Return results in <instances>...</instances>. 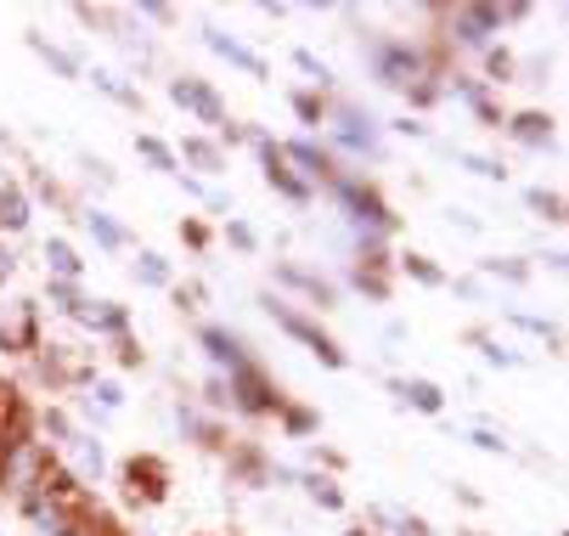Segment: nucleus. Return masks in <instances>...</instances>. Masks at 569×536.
<instances>
[{
	"label": "nucleus",
	"instance_id": "obj_15",
	"mask_svg": "<svg viewBox=\"0 0 569 536\" xmlns=\"http://www.w3.org/2000/svg\"><path fill=\"white\" fill-rule=\"evenodd\" d=\"M203 350H209L214 361H226L231 373L242 367V339H231V334H220V328H203Z\"/></svg>",
	"mask_w": 569,
	"mask_h": 536
},
{
	"label": "nucleus",
	"instance_id": "obj_34",
	"mask_svg": "<svg viewBox=\"0 0 569 536\" xmlns=\"http://www.w3.org/2000/svg\"><path fill=\"white\" fill-rule=\"evenodd\" d=\"M288 429H293V435H310V429H316V413H305V407H288Z\"/></svg>",
	"mask_w": 569,
	"mask_h": 536
},
{
	"label": "nucleus",
	"instance_id": "obj_2",
	"mask_svg": "<svg viewBox=\"0 0 569 536\" xmlns=\"http://www.w3.org/2000/svg\"><path fill=\"white\" fill-rule=\"evenodd\" d=\"M226 385H231V407H242V413H271V407H282V396L266 385V373L249 367V361H242Z\"/></svg>",
	"mask_w": 569,
	"mask_h": 536
},
{
	"label": "nucleus",
	"instance_id": "obj_36",
	"mask_svg": "<svg viewBox=\"0 0 569 536\" xmlns=\"http://www.w3.org/2000/svg\"><path fill=\"white\" fill-rule=\"evenodd\" d=\"M181 238H187L192 249H203V244H209V232H203V226H198V220H187V226H181Z\"/></svg>",
	"mask_w": 569,
	"mask_h": 536
},
{
	"label": "nucleus",
	"instance_id": "obj_22",
	"mask_svg": "<svg viewBox=\"0 0 569 536\" xmlns=\"http://www.w3.org/2000/svg\"><path fill=\"white\" fill-rule=\"evenodd\" d=\"M305 492H310V503H321V508H345V492H339L333 480H321V475H305Z\"/></svg>",
	"mask_w": 569,
	"mask_h": 536
},
{
	"label": "nucleus",
	"instance_id": "obj_9",
	"mask_svg": "<svg viewBox=\"0 0 569 536\" xmlns=\"http://www.w3.org/2000/svg\"><path fill=\"white\" fill-rule=\"evenodd\" d=\"M339 192H345V204L356 209V220H367V226H389V220H395L378 192H367V187H339Z\"/></svg>",
	"mask_w": 569,
	"mask_h": 536
},
{
	"label": "nucleus",
	"instance_id": "obj_11",
	"mask_svg": "<svg viewBox=\"0 0 569 536\" xmlns=\"http://www.w3.org/2000/svg\"><path fill=\"white\" fill-rule=\"evenodd\" d=\"M0 226H7V232H23L29 226V198L12 181H0Z\"/></svg>",
	"mask_w": 569,
	"mask_h": 536
},
{
	"label": "nucleus",
	"instance_id": "obj_23",
	"mask_svg": "<svg viewBox=\"0 0 569 536\" xmlns=\"http://www.w3.org/2000/svg\"><path fill=\"white\" fill-rule=\"evenodd\" d=\"M136 277L152 282V288H170V266H164V255H141V260H136Z\"/></svg>",
	"mask_w": 569,
	"mask_h": 536
},
{
	"label": "nucleus",
	"instance_id": "obj_21",
	"mask_svg": "<svg viewBox=\"0 0 569 536\" xmlns=\"http://www.w3.org/2000/svg\"><path fill=\"white\" fill-rule=\"evenodd\" d=\"M86 226L97 232V244H102V249H124V226H113L102 209H97V215H86Z\"/></svg>",
	"mask_w": 569,
	"mask_h": 536
},
{
	"label": "nucleus",
	"instance_id": "obj_4",
	"mask_svg": "<svg viewBox=\"0 0 569 536\" xmlns=\"http://www.w3.org/2000/svg\"><path fill=\"white\" fill-rule=\"evenodd\" d=\"M164 464H158V457H130L124 464V486H130V503H158L164 497Z\"/></svg>",
	"mask_w": 569,
	"mask_h": 536
},
{
	"label": "nucleus",
	"instance_id": "obj_8",
	"mask_svg": "<svg viewBox=\"0 0 569 536\" xmlns=\"http://www.w3.org/2000/svg\"><path fill=\"white\" fill-rule=\"evenodd\" d=\"M491 29H502V12L497 7H462L457 12V34L468 46H485V34H491Z\"/></svg>",
	"mask_w": 569,
	"mask_h": 536
},
{
	"label": "nucleus",
	"instance_id": "obj_20",
	"mask_svg": "<svg viewBox=\"0 0 569 536\" xmlns=\"http://www.w3.org/2000/svg\"><path fill=\"white\" fill-rule=\"evenodd\" d=\"M46 260H51V271H57L62 282H73V271H79V255H73L62 238H51V244H46Z\"/></svg>",
	"mask_w": 569,
	"mask_h": 536
},
{
	"label": "nucleus",
	"instance_id": "obj_44",
	"mask_svg": "<svg viewBox=\"0 0 569 536\" xmlns=\"http://www.w3.org/2000/svg\"><path fill=\"white\" fill-rule=\"evenodd\" d=\"M462 536H485V530H462Z\"/></svg>",
	"mask_w": 569,
	"mask_h": 536
},
{
	"label": "nucleus",
	"instance_id": "obj_30",
	"mask_svg": "<svg viewBox=\"0 0 569 536\" xmlns=\"http://www.w3.org/2000/svg\"><path fill=\"white\" fill-rule=\"evenodd\" d=\"M462 165H468L473 176H491V181H502V176H508L502 165H491V159H479V152H462Z\"/></svg>",
	"mask_w": 569,
	"mask_h": 536
},
{
	"label": "nucleus",
	"instance_id": "obj_31",
	"mask_svg": "<svg viewBox=\"0 0 569 536\" xmlns=\"http://www.w3.org/2000/svg\"><path fill=\"white\" fill-rule=\"evenodd\" d=\"M293 62H299V68L310 73V80H321V86H328V80H333V73H328V68H321V62H316L310 51H293Z\"/></svg>",
	"mask_w": 569,
	"mask_h": 536
},
{
	"label": "nucleus",
	"instance_id": "obj_35",
	"mask_svg": "<svg viewBox=\"0 0 569 536\" xmlns=\"http://www.w3.org/2000/svg\"><path fill=\"white\" fill-rule=\"evenodd\" d=\"M203 396H209V407H231V385H226V378H214Z\"/></svg>",
	"mask_w": 569,
	"mask_h": 536
},
{
	"label": "nucleus",
	"instance_id": "obj_17",
	"mask_svg": "<svg viewBox=\"0 0 569 536\" xmlns=\"http://www.w3.org/2000/svg\"><path fill=\"white\" fill-rule=\"evenodd\" d=\"M282 159H288V165H305L310 176H333V159H328V152H316L310 141H293V147L282 152Z\"/></svg>",
	"mask_w": 569,
	"mask_h": 536
},
{
	"label": "nucleus",
	"instance_id": "obj_42",
	"mask_svg": "<svg viewBox=\"0 0 569 536\" xmlns=\"http://www.w3.org/2000/svg\"><path fill=\"white\" fill-rule=\"evenodd\" d=\"M198 299H203V288H198V282H192V288H176V305H187V311H192Z\"/></svg>",
	"mask_w": 569,
	"mask_h": 536
},
{
	"label": "nucleus",
	"instance_id": "obj_28",
	"mask_svg": "<svg viewBox=\"0 0 569 536\" xmlns=\"http://www.w3.org/2000/svg\"><path fill=\"white\" fill-rule=\"evenodd\" d=\"M406 271H412L418 282H429V288H440V282H446V271H440L435 260H423V255H412V260H406Z\"/></svg>",
	"mask_w": 569,
	"mask_h": 536
},
{
	"label": "nucleus",
	"instance_id": "obj_3",
	"mask_svg": "<svg viewBox=\"0 0 569 536\" xmlns=\"http://www.w3.org/2000/svg\"><path fill=\"white\" fill-rule=\"evenodd\" d=\"M0 350H7V356L34 350V305L29 299H18V305L0 311Z\"/></svg>",
	"mask_w": 569,
	"mask_h": 536
},
{
	"label": "nucleus",
	"instance_id": "obj_19",
	"mask_svg": "<svg viewBox=\"0 0 569 536\" xmlns=\"http://www.w3.org/2000/svg\"><path fill=\"white\" fill-rule=\"evenodd\" d=\"M29 46H34V57H40L46 68H57V73H62V80H73V73H79V62H73L68 51H57L46 34H29Z\"/></svg>",
	"mask_w": 569,
	"mask_h": 536
},
{
	"label": "nucleus",
	"instance_id": "obj_12",
	"mask_svg": "<svg viewBox=\"0 0 569 536\" xmlns=\"http://www.w3.org/2000/svg\"><path fill=\"white\" fill-rule=\"evenodd\" d=\"M277 282H288V288H299V294H310L316 305H333V288L321 282V277H310V271H299V266H277Z\"/></svg>",
	"mask_w": 569,
	"mask_h": 536
},
{
	"label": "nucleus",
	"instance_id": "obj_40",
	"mask_svg": "<svg viewBox=\"0 0 569 536\" xmlns=\"http://www.w3.org/2000/svg\"><path fill=\"white\" fill-rule=\"evenodd\" d=\"M119 361H124V367H136V361H141V350H136V339H124V334H119Z\"/></svg>",
	"mask_w": 569,
	"mask_h": 536
},
{
	"label": "nucleus",
	"instance_id": "obj_13",
	"mask_svg": "<svg viewBox=\"0 0 569 536\" xmlns=\"http://www.w3.org/2000/svg\"><path fill=\"white\" fill-rule=\"evenodd\" d=\"M68 457H73V469H79V475H102V464H108L102 446H97L91 435H73V440H68Z\"/></svg>",
	"mask_w": 569,
	"mask_h": 536
},
{
	"label": "nucleus",
	"instance_id": "obj_37",
	"mask_svg": "<svg viewBox=\"0 0 569 536\" xmlns=\"http://www.w3.org/2000/svg\"><path fill=\"white\" fill-rule=\"evenodd\" d=\"M473 446H485V451H502L508 440H502V435H491V429H473Z\"/></svg>",
	"mask_w": 569,
	"mask_h": 536
},
{
	"label": "nucleus",
	"instance_id": "obj_7",
	"mask_svg": "<svg viewBox=\"0 0 569 536\" xmlns=\"http://www.w3.org/2000/svg\"><path fill=\"white\" fill-rule=\"evenodd\" d=\"M378 73H383V86H412V80H423V62H418V51H406V46H383L378 51Z\"/></svg>",
	"mask_w": 569,
	"mask_h": 536
},
{
	"label": "nucleus",
	"instance_id": "obj_27",
	"mask_svg": "<svg viewBox=\"0 0 569 536\" xmlns=\"http://www.w3.org/2000/svg\"><path fill=\"white\" fill-rule=\"evenodd\" d=\"M51 299L62 305L68 317H79V311H86V299H79V288H73V282H62V277H51Z\"/></svg>",
	"mask_w": 569,
	"mask_h": 536
},
{
	"label": "nucleus",
	"instance_id": "obj_1",
	"mask_svg": "<svg viewBox=\"0 0 569 536\" xmlns=\"http://www.w3.org/2000/svg\"><path fill=\"white\" fill-rule=\"evenodd\" d=\"M260 305H266V311H271V317H277V322H282V328H288L293 339H305V345H310V350H316L321 361H328V367H345V350H339V345H333L328 334H321V328H316L310 317H299V311H288V305H282V299H260Z\"/></svg>",
	"mask_w": 569,
	"mask_h": 536
},
{
	"label": "nucleus",
	"instance_id": "obj_25",
	"mask_svg": "<svg viewBox=\"0 0 569 536\" xmlns=\"http://www.w3.org/2000/svg\"><path fill=\"white\" fill-rule=\"evenodd\" d=\"M136 147H141V159H147V165H158V170H176V152H170L164 141H158V136H141Z\"/></svg>",
	"mask_w": 569,
	"mask_h": 536
},
{
	"label": "nucleus",
	"instance_id": "obj_6",
	"mask_svg": "<svg viewBox=\"0 0 569 536\" xmlns=\"http://www.w3.org/2000/svg\"><path fill=\"white\" fill-rule=\"evenodd\" d=\"M260 159H266V181H271L277 192H288L293 204H305V198H310V181H299V176L288 170V159H282V147L260 141Z\"/></svg>",
	"mask_w": 569,
	"mask_h": 536
},
{
	"label": "nucleus",
	"instance_id": "obj_41",
	"mask_svg": "<svg viewBox=\"0 0 569 536\" xmlns=\"http://www.w3.org/2000/svg\"><path fill=\"white\" fill-rule=\"evenodd\" d=\"M152 23H176V7H158V0H152V7H141Z\"/></svg>",
	"mask_w": 569,
	"mask_h": 536
},
{
	"label": "nucleus",
	"instance_id": "obj_24",
	"mask_svg": "<svg viewBox=\"0 0 569 536\" xmlns=\"http://www.w3.org/2000/svg\"><path fill=\"white\" fill-rule=\"evenodd\" d=\"M525 204H530L541 220H563V198H558V192H541V187H530V192H525Z\"/></svg>",
	"mask_w": 569,
	"mask_h": 536
},
{
	"label": "nucleus",
	"instance_id": "obj_38",
	"mask_svg": "<svg viewBox=\"0 0 569 536\" xmlns=\"http://www.w3.org/2000/svg\"><path fill=\"white\" fill-rule=\"evenodd\" d=\"M226 238H231L237 249H254V232H249V226H226Z\"/></svg>",
	"mask_w": 569,
	"mask_h": 536
},
{
	"label": "nucleus",
	"instance_id": "obj_39",
	"mask_svg": "<svg viewBox=\"0 0 569 536\" xmlns=\"http://www.w3.org/2000/svg\"><path fill=\"white\" fill-rule=\"evenodd\" d=\"M491 73H497V80H508V73H513V57H508V51H491Z\"/></svg>",
	"mask_w": 569,
	"mask_h": 536
},
{
	"label": "nucleus",
	"instance_id": "obj_26",
	"mask_svg": "<svg viewBox=\"0 0 569 536\" xmlns=\"http://www.w3.org/2000/svg\"><path fill=\"white\" fill-rule=\"evenodd\" d=\"M79 317H86L91 328H108V334H124V311H119V305H102V311H91V305H86V311H79Z\"/></svg>",
	"mask_w": 569,
	"mask_h": 536
},
{
	"label": "nucleus",
	"instance_id": "obj_43",
	"mask_svg": "<svg viewBox=\"0 0 569 536\" xmlns=\"http://www.w3.org/2000/svg\"><path fill=\"white\" fill-rule=\"evenodd\" d=\"M97 396H102V407H119L124 396H119V385H97Z\"/></svg>",
	"mask_w": 569,
	"mask_h": 536
},
{
	"label": "nucleus",
	"instance_id": "obj_32",
	"mask_svg": "<svg viewBox=\"0 0 569 536\" xmlns=\"http://www.w3.org/2000/svg\"><path fill=\"white\" fill-rule=\"evenodd\" d=\"M293 113H299L305 125H316V119H321V102H316V97L305 91V97H293Z\"/></svg>",
	"mask_w": 569,
	"mask_h": 536
},
{
	"label": "nucleus",
	"instance_id": "obj_16",
	"mask_svg": "<svg viewBox=\"0 0 569 536\" xmlns=\"http://www.w3.org/2000/svg\"><path fill=\"white\" fill-rule=\"evenodd\" d=\"M395 396H400V401H412L418 413H440V401H446V396L429 385V378H412V385H395Z\"/></svg>",
	"mask_w": 569,
	"mask_h": 536
},
{
	"label": "nucleus",
	"instance_id": "obj_14",
	"mask_svg": "<svg viewBox=\"0 0 569 536\" xmlns=\"http://www.w3.org/2000/svg\"><path fill=\"white\" fill-rule=\"evenodd\" d=\"M508 130H513L525 147H547V141H552V119H547V113H519Z\"/></svg>",
	"mask_w": 569,
	"mask_h": 536
},
{
	"label": "nucleus",
	"instance_id": "obj_10",
	"mask_svg": "<svg viewBox=\"0 0 569 536\" xmlns=\"http://www.w3.org/2000/svg\"><path fill=\"white\" fill-rule=\"evenodd\" d=\"M203 34H209V46H214V51H220L226 62H237V68H249L254 80H266V62H260V57H254L249 46H237V40H226L220 29H203Z\"/></svg>",
	"mask_w": 569,
	"mask_h": 536
},
{
	"label": "nucleus",
	"instance_id": "obj_5",
	"mask_svg": "<svg viewBox=\"0 0 569 536\" xmlns=\"http://www.w3.org/2000/svg\"><path fill=\"white\" fill-rule=\"evenodd\" d=\"M170 97H176L181 108H192L203 125H226V108H220V97H214L203 80H176V86H170Z\"/></svg>",
	"mask_w": 569,
	"mask_h": 536
},
{
	"label": "nucleus",
	"instance_id": "obj_18",
	"mask_svg": "<svg viewBox=\"0 0 569 536\" xmlns=\"http://www.w3.org/2000/svg\"><path fill=\"white\" fill-rule=\"evenodd\" d=\"M181 159H187V165H198V170H209V176H214V170L226 165V159H220V147H214V141H203V136H187Z\"/></svg>",
	"mask_w": 569,
	"mask_h": 536
},
{
	"label": "nucleus",
	"instance_id": "obj_29",
	"mask_svg": "<svg viewBox=\"0 0 569 536\" xmlns=\"http://www.w3.org/2000/svg\"><path fill=\"white\" fill-rule=\"evenodd\" d=\"M485 271H497V277H508V282H525V277H530L525 260H485Z\"/></svg>",
	"mask_w": 569,
	"mask_h": 536
},
{
	"label": "nucleus",
	"instance_id": "obj_33",
	"mask_svg": "<svg viewBox=\"0 0 569 536\" xmlns=\"http://www.w3.org/2000/svg\"><path fill=\"white\" fill-rule=\"evenodd\" d=\"M356 282H361V288H367V294H372V299H383V294H389V282H383V277H378V271H367V266H361V271H356Z\"/></svg>",
	"mask_w": 569,
	"mask_h": 536
}]
</instances>
